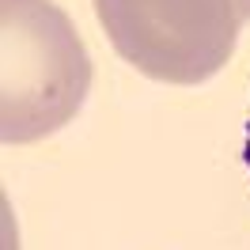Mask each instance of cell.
<instances>
[{
	"instance_id": "obj_1",
	"label": "cell",
	"mask_w": 250,
	"mask_h": 250,
	"mask_svg": "<svg viewBox=\"0 0 250 250\" xmlns=\"http://www.w3.org/2000/svg\"><path fill=\"white\" fill-rule=\"evenodd\" d=\"M91 57L53 0H0V141L34 144L76 118Z\"/></svg>"
},
{
	"instance_id": "obj_2",
	"label": "cell",
	"mask_w": 250,
	"mask_h": 250,
	"mask_svg": "<svg viewBox=\"0 0 250 250\" xmlns=\"http://www.w3.org/2000/svg\"><path fill=\"white\" fill-rule=\"evenodd\" d=\"M118 57L163 83H201L235 53V0H95Z\"/></svg>"
},
{
	"instance_id": "obj_3",
	"label": "cell",
	"mask_w": 250,
	"mask_h": 250,
	"mask_svg": "<svg viewBox=\"0 0 250 250\" xmlns=\"http://www.w3.org/2000/svg\"><path fill=\"white\" fill-rule=\"evenodd\" d=\"M235 8H239V19H250V0H235Z\"/></svg>"
},
{
	"instance_id": "obj_4",
	"label": "cell",
	"mask_w": 250,
	"mask_h": 250,
	"mask_svg": "<svg viewBox=\"0 0 250 250\" xmlns=\"http://www.w3.org/2000/svg\"><path fill=\"white\" fill-rule=\"evenodd\" d=\"M243 163L250 167V125H247V144H243Z\"/></svg>"
}]
</instances>
